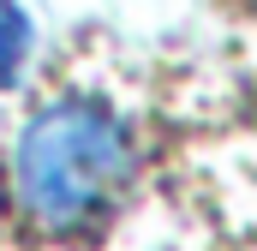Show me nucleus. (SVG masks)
Listing matches in <instances>:
<instances>
[{
  "instance_id": "f03ea898",
  "label": "nucleus",
  "mask_w": 257,
  "mask_h": 251,
  "mask_svg": "<svg viewBox=\"0 0 257 251\" xmlns=\"http://www.w3.org/2000/svg\"><path fill=\"white\" fill-rule=\"evenodd\" d=\"M30 18L18 0H0V84H18L24 66H30Z\"/></svg>"
},
{
  "instance_id": "f257e3e1",
  "label": "nucleus",
  "mask_w": 257,
  "mask_h": 251,
  "mask_svg": "<svg viewBox=\"0 0 257 251\" xmlns=\"http://www.w3.org/2000/svg\"><path fill=\"white\" fill-rule=\"evenodd\" d=\"M132 180H138V144L126 120L90 96L48 102L12 144L18 209L48 233L96 227L132 191Z\"/></svg>"
}]
</instances>
